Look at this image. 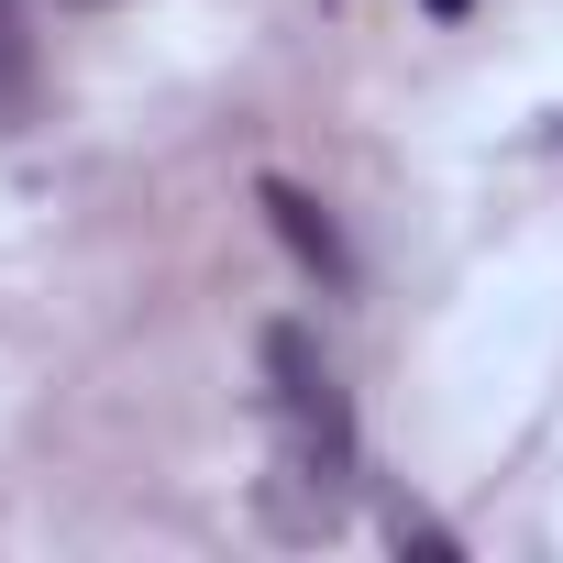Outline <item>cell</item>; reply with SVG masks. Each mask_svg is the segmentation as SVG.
Returning a JSON list of instances; mask_svg holds the SVG:
<instances>
[{
	"mask_svg": "<svg viewBox=\"0 0 563 563\" xmlns=\"http://www.w3.org/2000/svg\"><path fill=\"white\" fill-rule=\"evenodd\" d=\"M265 376H276V431H288V475L343 497L354 486V409H343V376L321 365V343L299 321L265 332Z\"/></svg>",
	"mask_w": 563,
	"mask_h": 563,
	"instance_id": "6da1fadb",
	"label": "cell"
},
{
	"mask_svg": "<svg viewBox=\"0 0 563 563\" xmlns=\"http://www.w3.org/2000/svg\"><path fill=\"white\" fill-rule=\"evenodd\" d=\"M254 210L276 221V243H288L310 276H321V288H354V254H343V232H332V210L310 199V188H288V177H265L254 188Z\"/></svg>",
	"mask_w": 563,
	"mask_h": 563,
	"instance_id": "7a4b0ae2",
	"label": "cell"
},
{
	"mask_svg": "<svg viewBox=\"0 0 563 563\" xmlns=\"http://www.w3.org/2000/svg\"><path fill=\"white\" fill-rule=\"evenodd\" d=\"M34 78H45V45H34V12L23 0H0V133L34 111Z\"/></svg>",
	"mask_w": 563,
	"mask_h": 563,
	"instance_id": "3957f363",
	"label": "cell"
},
{
	"mask_svg": "<svg viewBox=\"0 0 563 563\" xmlns=\"http://www.w3.org/2000/svg\"><path fill=\"white\" fill-rule=\"evenodd\" d=\"M387 541H398V552H431V563H453V530H442L431 508H409V497H387Z\"/></svg>",
	"mask_w": 563,
	"mask_h": 563,
	"instance_id": "277c9868",
	"label": "cell"
},
{
	"mask_svg": "<svg viewBox=\"0 0 563 563\" xmlns=\"http://www.w3.org/2000/svg\"><path fill=\"white\" fill-rule=\"evenodd\" d=\"M431 12H442V23H453V12H464V0H431Z\"/></svg>",
	"mask_w": 563,
	"mask_h": 563,
	"instance_id": "5b68a950",
	"label": "cell"
},
{
	"mask_svg": "<svg viewBox=\"0 0 563 563\" xmlns=\"http://www.w3.org/2000/svg\"><path fill=\"white\" fill-rule=\"evenodd\" d=\"M89 12H100V0H89Z\"/></svg>",
	"mask_w": 563,
	"mask_h": 563,
	"instance_id": "8992f818",
	"label": "cell"
}]
</instances>
